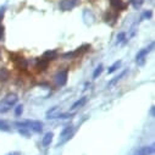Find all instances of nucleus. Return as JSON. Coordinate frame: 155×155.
<instances>
[{
	"label": "nucleus",
	"instance_id": "obj_1",
	"mask_svg": "<svg viewBox=\"0 0 155 155\" xmlns=\"http://www.w3.org/2000/svg\"><path fill=\"white\" fill-rule=\"evenodd\" d=\"M17 100H18V98L14 93L6 95L2 101H0V114H5L9 110H11V107H14L16 105Z\"/></svg>",
	"mask_w": 155,
	"mask_h": 155
},
{
	"label": "nucleus",
	"instance_id": "obj_2",
	"mask_svg": "<svg viewBox=\"0 0 155 155\" xmlns=\"http://www.w3.org/2000/svg\"><path fill=\"white\" fill-rule=\"evenodd\" d=\"M15 126L17 127H21V128H28V130H32L34 132H41L43 130V124L41 121H21V122H15L14 124Z\"/></svg>",
	"mask_w": 155,
	"mask_h": 155
},
{
	"label": "nucleus",
	"instance_id": "obj_3",
	"mask_svg": "<svg viewBox=\"0 0 155 155\" xmlns=\"http://www.w3.org/2000/svg\"><path fill=\"white\" fill-rule=\"evenodd\" d=\"M78 3H80V0H61L59 6L62 11H70L78 5Z\"/></svg>",
	"mask_w": 155,
	"mask_h": 155
},
{
	"label": "nucleus",
	"instance_id": "obj_4",
	"mask_svg": "<svg viewBox=\"0 0 155 155\" xmlns=\"http://www.w3.org/2000/svg\"><path fill=\"white\" fill-rule=\"evenodd\" d=\"M67 77H68V71L67 70H62V71L58 72L56 76H55V83L60 87L65 86L67 83Z\"/></svg>",
	"mask_w": 155,
	"mask_h": 155
},
{
	"label": "nucleus",
	"instance_id": "obj_5",
	"mask_svg": "<svg viewBox=\"0 0 155 155\" xmlns=\"http://www.w3.org/2000/svg\"><path fill=\"white\" fill-rule=\"evenodd\" d=\"M154 47V44L151 43L150 44V47L149 48H145V49H143V50H140L138 54H137V56H136V61L139 64V65H143L144 64V60H145V56L150 53V50H151V48Z\"/></svg>",
	"mask_w": 155,
	"mask_h": 155
},
{
	"label": "nucleus",
	"instance_id": "obj_6",
	"mask_svg": "<svg viewBox=\"0 0 155 155\" xmlns=\"http://www.w3.org/2000/svg\"><path fill=\"white\" fill-rule=\"evenodd\" d=\"M154 153V145H145L139 148L134 155H151Z\"/></svg>",
	"mask_w": 155,
	"mask_h": 155
},
{
	"label": "nucleus",
	"instance_id": "obj_7",
	"mask_svg": "<svg viewBox=\"0 0 155 155\" xmlns=\"http://www.w3.org/2000/svg\"><path fill=\"white\" fill-rule=\"evenodd\" d=\"M60 107L59 106H53V107H50L48 111H47V114H45V116H47V119H58L59 117V115H60Z\"/></svg>",
	"mask_w": 155,
	"mask_h": 155
},
{
	"label": "nucleus",
	"instance_id": "obj_8",
	"mask_svg": "<svg viewBox=\"0 0 155 155\" xmlns=\"http://www.w3.org/2000/svg\"><path fill=\"white\" fill-rule=\"evenodd\" d=\"M10 78V72L5 67H0V82H6Z\"/></svg>",
	"mask_w": 155,
	"mask_h": 155
},
{
	"label": "nucleus",
	"instance_id": "obj_9",
	"mask_svg": "<svg viewBox=\"0 0 155 155\" xmlns=\"http://www.w3.org/2000/svg\"><path fill=\"white\" fill-rule=\"evenodd\" d=\"M86 103H87V97H82V98H80L77 101H74V103L72 104L71 110H77V109H80V107H82Z\"/></svg>",
	"mask_w": 155,
	"mask_h": 155
},
{
	"label": "nucleus",
	"instance_id": "obj_10",
	"mask_svg": "<svg viewBox=\"0 0 155 155\" xmlns=\"http://www.w3.org/2000/svg\"><path fill=\"white\" fill-rule=\"evenodd\" d=\"M53 137H54L53 132H48V133H45L44 137H43V139H42V144H43L44 147L50 145V143L53 142Z\"/></svg>",
	"mask_w": 155,
	"mask_h": 155
},
{
	"label": "nucleus",
	"instance_id": "obj_11",
	"mask_svg": "<svg viewBox=\"0 0 155 155\" xmlns=\"http://www.w3.org/2000/svg\"><path fill=\"white\" fill-rule=\"evenodd\" d=\"M48 65H49V60H47L44 58L38 59V61H37V67L39 68V70H47Z\"/></svg>",
	"mask_w": 155,
	"mask_h": 155
},
{
	"label": "nucleus",
	"instance_id": "obj_12",
	"mask_svg": "<svg viewBox=\"0 0 155 155\" xmlns=\"http://www.w3.org/2000/svg\"><path fill=\"white\" fill-rule=\"evenodd\" d=\"M72 131H73V127H72V126H66V127H65V128L61 131L60 137H61V138L70 137V136H71V133H72Z\"/></svg>",
	"mask_w": 155,
	"mask_h": 155
},
{
	"label": "nucleus",
	"instance_id": "obj_13",
	"mask_svg": "<svg viewBox=\"0 0 155 155\" xmlns=\"http://www.w3.org/2000/svg\"><path fill=\"white\" fill-rule=\"evenodd\" d=\"M121 66V60H119V61H115L110 67H109V70H107V73L110 74V73H114L115 71H117L119 70V67Z\"/></svg>",
	"mask_w": 155,
	"mask_h": 155
},
{
	"label": "nucleus",
	"instance_id": "obj_14",
	"mask_svg": "<svg viewBox=\"0 0 155 155\" xmlns=\"http://www.w3.org/2000/svg\"><path fill=\"white\" fill-rule=\"evenodd\" d=\"M126 73H127V71H124V72H121V73H120L117 77H115V78H114V80H112V81H111V82L107 84V88H111L114 84H116V83H117V82H119V81L122 78V77H124Z\"/></svg>",
	"mask_w": 155,
	"mask_h": 155
},
{
	"label": "nucleus",
	"instance_id": "obj_15",
	"mask_svg": "<svg viewBox=\"0 0 155 155\" xmlns=\"http://www.w3.org/2000/svg\"><path fill=\"white\" fill-rule=\"evenodd\" d=\"M110 4L115 9H124L125 8V5L122 4V0H110Z\"/></svg>",
	"mask_w": 155,
	"mask_h": 155
},
{
	"label": "nucleus",
	"instance_id": "obj_16",
	"mask_svg": "<svg viewBox=\"0 0 155 155\" xmlns=\"http://www.w3.org/2000/svg\"><path fill=\"white\" fill-rule=\"evenodd\" d=\"M56 55H58V54H56V51H47V53L44 54V56H43V58L50 61V60H53L54 58H56Z\"/></svg>",
	"mask_w": 155,
	"mask_h": 155
},
{
	"label": "nucleus",
	"instance_id": "obj_17",
	"mask_svg": "<svg viewBox=\"0 0 155 155\" xmlns=\"http://www.w3.org/2000/svg\"><path fill=\"white\" fill-rule=\"evenodd\" d=\"M101 72H103V65H99V66L95 68L94 73H93V78H94V80H95V78H98V77L101 74Z\"/></svg>",
	"mask_w": 155,
	"mask_h": 155
},
{
	"label": "nucleus",
	"instance_id": "obj_18",
	"mask_svg": "<svg viewBox=\"0 0 155 155\" xmlns=\"http://www.w3.org/2000/svg\"><path fill=\"white\" fill-rule=\"evenodd\" d=\"M125 39H126V34H125L124 32H121V33L117 34V41H116V43L120 44V43H122Z\"/></svg>",
	"mask_w": 155,
	"mask_h": 155
},
{
	"label": "nucleus",
	"instance_id": "obj_19",
	"mask_svg": "<svg viewBox=\"0 0 155 155\" xmlns=\"http://www.w3.org/2000/svg\"><path fill=\"white\" fill-rule=\"evenodd\" d=\"M130 2H131V4L133 5L134 9H138L143 4V0H130Z\"/></svg>",
	"mask_w": 155,
	"mask_h": 155
},
{
	"label": "nucleus",
	"instance_id": "obj_20",
	"mask_svg": "<svg viewBox=\"0 0 155 155\" xmlns=\"http://www.w3.org/2000/svg\"><path fill=\"white\" fill-rule=\"evenodd\" d=\"M22 112H23V106L20 104V105H17V106L15 107V115H16V116H21Z\"/></svg>",
	"mask_w": 155,
	"mask_h": 155
},
{
	"label": "nucleus",
	"instance_id": "obj_21",
	"mask_svg": "<svg viewBox=\"0 0 155 155\" xmlns=\"http://www.w3.org/2000/svg\"><path fill=\"white\" fill-rule=\"evenodd\" d=\"M0 130H3V131H9V126L4 122V121H0Z\"/></svg>",
	"mask_w": 155,
	"mask_h": 155
},
{
	"label": "nucleus",
	"instance_id": "obj_22",
	"mask_svg": "<svg viewBox=\"0 0 155 155\" xmlns=\"http://www.w3.org/2000/svg\"><path fill=\"white\" fill-rule=\"evenodd\" d=\"M4 38V26L0 25V41H3Z\"/></svg>",
	"mask_w": 155,
	"mask_h": 155
},
{
	"label": "nucleus",
	"instance_id": "obj_23",
	"mask_svg": "<svg viewBox=\"0 0 155 155\" xmlns=\"http://www.w3.org/2000/svg\"><path fill=\"white\" fill-rule=\"evenodd\" d=\"M6 155H21V153H18V151H12V153H9V154H6Z\"/></svg>",
	"mask_w": 155,
	"mask_h": 155
},
{
	"label": "nucleus",
	"instance_id": "obj_24",
	"mask_svg": "<svg viewBox=\"0 0 155 155\" xmlns=\"http://www.w3.org/2000/svg\"><path fill=\"white\" fill-rule=\"evenodd\" d=\"M0 59H2V51H0Z\"/></svg>",
	"mask_w": 155,
	"mask_h": 155
}]
</instances>
